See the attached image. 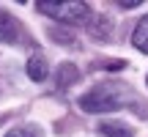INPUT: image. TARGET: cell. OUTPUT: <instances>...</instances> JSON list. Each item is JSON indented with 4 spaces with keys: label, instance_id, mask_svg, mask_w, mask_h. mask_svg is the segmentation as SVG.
I'll list each match as a JSON object with an SVG mask.
<instances>
[{
    "label": "cell",
    "instance_id": "6da1fadb",
    "mask_svg": "<svg viewBox=\"0 0 148 137\" xmlns=\"http://www.w3.org/2000/svg\"><path fill=\"white\" fill-rule=\"evenodd\" d=\"M132 101V90L121 82H101L93 85L88 93L79 96V107L85 112H115Z\"/></svg>",
    "mask_w": 148,
    "mask_h": 137
},
{
    "label": "cell",
    "instance_id": "7a4b0ae2",
    "mask_svg": "<svg viewBox=\"0 0 148 137\" xmlns=\"http://www.w3.org/2000/svg\"><path fill=\"white\" fill-rule=\"evenodd\" d=\"M36 8L41 14L52 16L55 22H66V25H82L90 16L88 3H79V0H71V3H38Z\"/></svg>",
    "mask_w": 148,
    "mask_h": 137
},
{
    "label": "cell",
    "instance_id": "3957f363",
    "mask_svg": "<svg viewBox=\"0 0 148 137\" xmlns=\"http://www.w3.org/2000/svg\"><path fill=\"white\" fill-rule=\"evenodd\" d=\"M19 38V22L0 5V41L3 44H14Z\"/></svg>",
    "mask_w": 148,
    "mask_h": 137
},
{
    "label": "cell",
    "instance_id": "277c9868",
    "mask_svg": "<svg viewBox=\"0 0 148 137\" xmlns=\"http://www.w3.org/2000/svg\"><path fill=\"white\" fill-rule=\"evenodd\" d=\"M47 74H49L47 58H44V55H30V60H27V77H30L33 82H44Z\"/></svg>",
    "mask_w": 148,
    "mask_h": 137
},
{
    "label": "cell",
    "instance_id": "5b68a950",
    "mask_svg": "<svg viewBox=\"0 0 148 137\" xmlns=\"http://www.w3.org/2000/svg\"><path fill=\"white\" fill-rule=\"evenodd\" d=\"M132 44L140 49V52L148 55V14L134 25V33H132Z\"/></svg>",
    "mask_w": 148,
    "mask_h": 137
},
{
    "label": "cell",
    "instance_id": "8992f818",
    "mask_svg": "<svg viewBox=\"0 0 148 137\" xmlns=\"http://www.w3.org/2000/svg\"><path fill=\"white\" fill-rule=\"evenodd\" d=\"M99 134H104V137H132V129L123 126V123H115V121H104L99 126Z\"/></svg>",
    "mask_w": 148,
    "mask_h": 137
},
{
    "label": "cell",
    "instance_id": "52a82bcc",
    "mask_svg": "<svg viewBox=\"0 0 148 137\" xmlns=\"http://www.w3.org/2000/svg\"><path fill=\"white\" fill-rule=\"evenodd\" d=\"M77 79V68H74V63H63L60 66V71H58V85L60 88H66L69 82H74Z\"/></svg>",
    "mask_w": 148,
    "mask_h": 137
},
{
    "label": "cell",
    "instance_id": "ba28073f",
    "mask_svg": "<svg viewBox=\"0 0 148 137\" xmlns=\"http://www.w3.org/2000/svg\"><path fill=\"white\" fill-rule=\"evenodd\" d=\"M5 137H41V129H36V126H19V129H11Z\"/></svg>",
    "mask_w": 148,
    "mask_h": 137
},
{
    "label": "cell",
    "instance_id": "9c48e42d",
    "mask_svg": "<svg viewBox=\"0 0 148 137\" xmlns=\"http://www.w3.org/2000/svg\"><path fill=\"white\" fill-rule=\"evenodd\" d=\"M118 3H121L123 8H134V5H140V0H118Z\"/></svg>",
    "mask_w": 148,
    "mask_h": 137
},
{
    "label": "cell",
    "instance_id": "30bf717a",
    "mask_svg": "<svg viewBox=\"0 0 148 137\" xmlns=\"http://www.w3.org/2000/svg\"><path fill=\"white\" fill-rule=\"evenodd\" d=\"M145 82H148V77H145Z\"/></svg>",
    "mask_w": 148,
    "mask_h": 137
}]
</instances>
